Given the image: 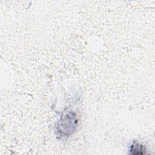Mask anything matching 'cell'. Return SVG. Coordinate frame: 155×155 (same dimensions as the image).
Masks as SVG:
<instances>
[{
  "label": "cell",
  "mask_w": 155,
  "mask_h": 155,
  "mask_svg": "<svg viewBox=\"0 0 155 155\" xmlns=\"http://www.w3.org/2000/svg\"><path fill=\"white\" fill-rule=\"evenodd\" d=\"M78 125V117L76 112L68 110L61 116L56 126L57 135L61 137H67L73 134Z\"/></svg>",
  "instance_id": "obj_1"
},
{
  "label": "cell",
  "mask_w": 155,
  "mask_h": 155,
  "mask_svg": "<svg viewBox=\"0 0 155 155\" xmlns=\"http://www.w3.org/2000/svg\"><path fill=\"white\" fill-rule=\"evenodd\" d=\"M129 153L133 155H142L146 154V148L140 142L133 141L129 148Z\"/></svg>",
  "instance_id": "obj_2"
}]
</instances>
